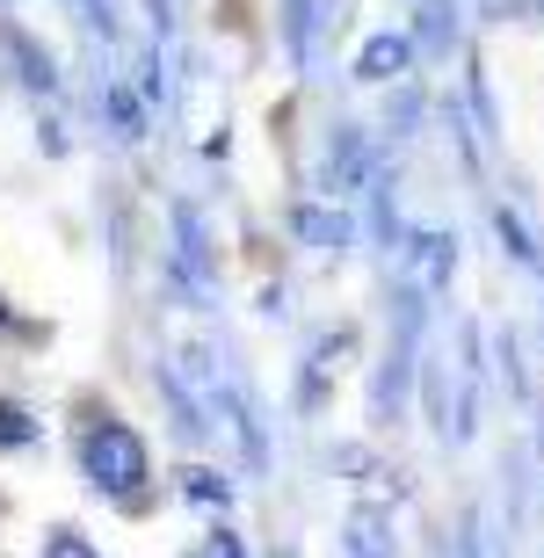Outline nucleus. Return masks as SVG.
Listing matches in <instances>:
<instances>
[{
  "label": "nucleus",
  "instance_id": "obj_6",
  "mask_svg": "<svg viewBox=\"0 0 544 558\" xmlns=\"http://www.w3.org/2000/svg\"><path fill=\"white\" fill-rule=\"evenodd\" d=\"M298 240H305V247H319V254H341V247H349V218L335 210V196H319V204L298 210Z\"/></svg>",
  "mask_w": 544,
  "mask_h": 558
},
{
  "label": "nucleus",
  "instance_id": "obj_10",
  "mask_svg": "<svg viewBox=\"0 0 544 558\" xmlns=\"http://www.w3.org/2000/svg\"><path fill=\"white\" fill-rule=\"evenodd\" d=\"M0 442H8V450H22V442H37V428H29V414H22L15 399H0Z\"/></svg>",
  "mask_w": 544,
  "mask_h": 558
},
{
  "label": "nucleus",
  "instance_id": "obj_11",
  "mask_svg": "<svg viewBox=\"0 0 544 558\" xmlns=\"http://www.w3.org/2000/svg\"><path fill=\"white\" fill-rule=\"evenodd\" d=\"M44 558H95V551H87V537H73V530H59V537L44 544Z\"/></svg>",
  "mask_w": 544,
  "mask_h": 558
},
{
  "label": "nucleus",
  "instance_id": "obj_12",
  "mask_svg": "<svg viewBox=\"0 0 544 558\" xmlns=\"http://www.w3.org/2000/svg\"><path fill=\"white\" fill-rule=\"evenodd\" d=\"M189 494H196V500H218V508H226V478H210V472H189Z\"/></svg>",
  "mask_w": 544,
  "mask_h": 558
},
{
  "label": "nucleus",
  "instance_id": "obj_3",
  "mask_svg": "<svg viewBox=\"0 0 544 558\" xmlns=\"http://www.w3.org/2000/svg\"><path fill=\"white\" fill-rule=\"evenodd\" d=\"M371 174V145L356 124H335L327 138V160H319V196H356V182Z\"/></svg>",
  "mask_w": 544,
  "mask_h": 558
},
{
  "label": "nucleus",
  "instance_id": "obj_5",
  "mask_svg": "<svg viewBox=\"0 0 544 558\" xmlns=\"http://www.w3.org/2000/svg\"><path fill=\"white\" fill-rule=\"evenodd\" d=\"M319 29H335V0H283V44L298 65L319 59Z\"/></svg>",
  "mask_w": 544,
  "mask_h": 558
},
{
  "label": "nucleus",
  "instance_id": "obj_1",
  "mask_svg": "<svg viewBox=\"0 0 544 558\" xmlns=\"http://www.w3.org/2000/svg\"><path fill=\"white\" fill-rule=\"evenodd\" d=\"M81 464H87V478H95L102 494H117V500H131V494H138V486L153 478L146 442H138L124 421H102V428H87V435H81Z\"/></svg>",
  "mask_w": 544,
  "mask_h": 558
},
{
  "label": "nucleus",
  "instance_id": "obj_4",
  "mask_svg": "<svg viewBox=\"0 0 544 558\" xmlns=\"http://www.w3.org/2000/svg\"><path fill=\"white\" fill-rule=\"evenodd\" d=\"M407 65H414V37L407 29H377V37H363L356 51V81H407Z\"/></svg>",
  "mask_w": 544,
  "mask_h": 558
},
{
  "label": "nucleus",
  "instance_id": "obj_7",
  "mask_svg": "<svg viewBox=\"0 0 544 558\" xmlns=\"http://www.w3.org/2000/svg\"><path fill=\"white\" fill-rule=\"evenodd\" d=\"M494 232H501V254H516V262H523L530 276H544V247H537V232H530L508 204H494Z\"/></svg>",
  "mask_w": 544,
  "mask_h": 558
},
{
  "label": "nucleus",
  "instance_id": "obj_9",
  "mask_svg": "<svg viewBox=\"0 0 544 558\" xmlns=\"http://www.w3.org/2000/svg\"><path fill=\"white\" fill-rule=\"evenodd\" d=\"M349 551H356V558H392V544H385V515H377V508H363V515L349 522Z\"/></svg>",
  "mask_w": 544,
  "mask_h": 558
},
{
  "label": "nucleus",
  "instance_id": "obj_8",
  "mask_svg": "<svg viewBox=\"0 0 544 558\" xmlns=\"http://www.w3.org/2000/svg\"><path fill=\"white\" fill-rule=\"evenodd\" d=\"M450 37H458V0H421V44L443 59Z\"/></svg>",
  "mask_w": 544,
  "mask_h": 558
},
{
  "label": "nucleus",
  "instance_id": "obj_2",
  "mask_svg": "<svg viewBox=\"0 0 544 558\" xmlns=\"http://www.w3.org/2000/svg\"><path fill=\"white\" fill-rule=\"evenodd\" d=\"M458 276V240L450 232H414L407 247H399V283H414L421 298H443Z\"/></svg>",
  "mask_w": 544,
  "mask_h": 558
}]
</instances>
